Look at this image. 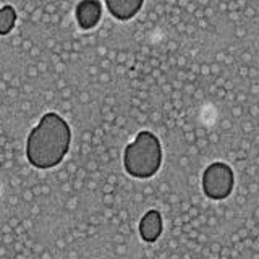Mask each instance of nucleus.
Listing matches in <instances>:
<instances>
[{"mask_svg": "<svg viewBox=\"0 0 259 259\" xmlns=\"http://www.w3.org/2000/svg\"><path fill=\"white\" fill-rule=\"evenodd\" d=\"M71 143V130L59 113L47 112L26 138V159L34 168H54L62 164Z\"/></svg>", "mask_w": 259, "mask_h": 259, "instance_id": "f257e3e1", "label": "nucleus"}, {"mask_svg": "<svg viewBox=\"0 0 259 259\" xmlns=\"http://www.w3.org/2000/svg\"><path fill=\"white\" fill-rule=\"evenodd\" d=\"M160 165L162 146L159 138L148 130H143L123 151V167L126 174L144 180L156 175Z\"/></svg>", "mask_w": 259, "mask_h": 259, "instance_id": "f03ea898", "label": "nucleus"}, {"mask_svg": "<svg viewBox=\"0 0 259 259\" xmlns=\"http://www.w3.org/2000/svg\"><path fill=\"white\" fill-rule=\"evenodd\" d=\"M201 185L202 193L209 199L221 201L229 198L235 186L233 168L229 164H224V162H212L202 172Z\"/></svg>", "mask_w": 259, "mask_h": 259, "instance_id": "7ed1b4c3", "label": "nucleus"}, {"mask_svg": "<svg viewBox=\"0 0 259 259\" xmlns=\"http://www.w3.org/2000/svg\"><path fill=\"white\" fill-rule=\"evenodd\" d=\"M75 18L83 31L94 29L102 18V4L99 0H84L75 8Z\"/></svg>", "mask_w": 259, "mask_h": 259, "instance_id": "20e7f679", "label": "nucleus"}, {"mask_svg": "<svg viewBox=\"0 0 259 259\" xmlns=\"http://www.w3.org/2000/svg\"><path fill=\"white\" fill-rule=\"evenodd\" d=\"M162 215L157 209L148 210L140 222V237L146 243H154L162 235Z\"/></svg>", "mask_w": 259, "mask_h": 259, "instance_id": "39448f33", "label": "nucleus"}, {"mask_svg": "<svg viewBox=\"0 0 259 259\" xmlns=\"http://www.w3.org/2000/svg\"><path fill=\"white\" fill-rule=\"evenodd\" d=\"M109 13L120 21H128L143 8V0H107Z\"/></svg>", "mask_w": 259, "mask_h": 259, "instance_id": "423d86ee", "label": "nucleus"}, {"mask_svg": "<svg viewBox=\"0 0 259 259\" xmlns=\"http://www.w3.org/2000/svg\"><path fill=\"white\" fill-rule=\"evenodd\" d=\"M16 23V12L12 5H4L0 10V34H10Z\"/></svg>", "mask_w": 259, "mask_h": 259, "instance_id": "0eeeda50", "label": "nucleus"}]
</instances>
